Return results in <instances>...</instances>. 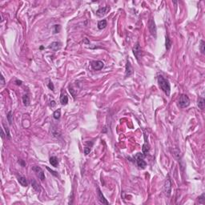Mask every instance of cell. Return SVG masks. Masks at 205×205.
<instances>
[{
  "mask_svg": "<svg viewBox=\"0 0 205 205\" xmlns=\"http://www.w3.org/2000/svg\"><path fill=\"white\" fill-rule=\"evenodd\" d=\"M204 46H205V43L204 41L201 40L200 42V46H199V49H200V51H201L202 54H204L205 52V49H204Z\"/></svg>",
  "mask_w": 205,
  "mask_h": 205,
  "instance_id": "cell-24",
  "label": "cell"
},
{
  "mask_svg": "<svg viewBox=\"0 0 205 205\" xmlns=\"http://www.w3.org/2000/svg\"><path fill=\"white\" fill-rule=\"evenodd\" d=\"M11 111H9L8 114H7V120H8V122L10 124L12 123V115H11Z\"/></svg>",
  "mask_w": 205,
  "mask_h": 205,
  "instance_id": "cell-25",
  "label": "cell"
},
{
  "mask_svg": "<svg viewBox=\"0 0 205 205\" xmlns=\"http://www.w3.org/2000/svg\"><path fill=\"white\" fill-rule=\"evenodd\" d=\"M60 102L62 105H67L68 102V97L66 94H63L60 97Z\"/></svg>",
  "mask_w": 205,
  "mask_h": 205,
  "instance_id": "cell-14",
  "label": "cell"
},
{
  "mask_svg": "<svg viewBox=\"0 0 205 205\" xmlns=\"http://www.w3.org/2000/svg\"><path fill=\"white\" fill-rule=\"evenodd\" d=\"M158 83L163 91L168 96L170 95V91H171V86H170L169 81L164 79L162 75H159L158 76Z\"/></svg>",
  "mask_w": 205,
  "mask_h": 205,
  "instance_id": "cell-1",
  "label": "cell"
},
{
  "mask_svg": "<svg viewBox=\"0 0 205 205\" xmlns=\"http://www.w3.org/2000/svg\"><path fill=\"white\" fill-rule=\"evenodd\" d=\"M133 53H134L135 56L136 57V59L139 60V58H140L141 55H142V50H141V47H140V46H139V43H137L136 45L134 46V48H133Z\"/></svg>",
  "mask_w": 205,
  "mask_h": 205,
  "instance_id": "cell-7",
  "label": "cell"
},
{
  "mask_svg": "<svg viewBox=\"0 0 205 205\" xmlns=\"http://www.w3.org/2000/svg\"><path fill=\"white\" fill-rule=\"evenodd\" d=\"M51 107H54L55 105V101H51Z\"/></svg>",
  "mask_w": 205,
  "mask_h": 205,
  "instance_id": "cell-34",
  "label": "cell"
},
{
  "mask_svg": "<svg viewBox=\"0 0 205 205\" xmlns=\"http://www.w3.org/2000/svg\"><path fill=\"white\" fill-rule=\"evenodd\" d=\"M164 193L167 196H170L171 195V180H170L169 177L167 179H166L164 183Z\"/></svg>",
  "mask_w": 205,
  "mask_h": 205,
  "instance_id": "cell-4",
  "label": "cell"
},
{
  "mask_svg": "<svg viewBox=\"0 0 205 205\" xmlns=\"http://www.w3.org/2000/svg\"><path fill=\"white\" fill-rule=\"evenodd\" d=\"M190 104V99L188 97V95H182L180 96L178 102V106L181 108H184L189 106Z\"/></svg>",
  "mask_w": 205,
  "mask_h": 205,
  "instance_id": "cell-3",
  "label": "cell"
},
{
  "mask_svg": "<svg viewBox=\"0 0 205 205\" xmlns=\"http://www.w3.org/2000/svg\"><path fill=\"white\" fill-rule=\"evenodd\" d=\"M3 127H4V128H5V130H6V136H7V137L9 139L11 138V135H10V131H9V129H8V127H6L5 125L3 124Z\"/></svg>",
  "mask_w": 205,
  "mask_h": 205,
  "instance_id": "cell-27",
  "label": "cell"
},
{
  "mask_svg": "<svg viewBox=\"0 0 205 205\" xmlns=\"http://www.w3.org/2000/svg\"><path fill=\"white\" fill-rule=\"evenodd\" d=\"M109 11H110V7H109V6H103V7L99 8V10L96 11V15L98 17H102V16L105 15Z\"/></svg>",
  "mask_w": 205,
  "mask_h": 205,
  "instance_id": "cell-8",
  "label": "cell"
},
{
  "mask_svg": "<svg viewBox=\"0 0 205 205\" xmlns=\"http://www.w3.org/2000/svg\"><path fill=\"white\" fill-rule=\"evenodd\" d=\"M15 83H16V84H18V85H21V84H22V81L16 80V81H15Z\"/></svg>",
  "mask_w": 205,
  "mask_h": 205,
  "instance_id": "cell-33",
  "label": "cell"
},
{
  "mask_svg": "<svg viewBox=\"0 0 205 205\" xmlns=\"http://www.w3.org/2000/svg\"><path fill=\"white\" fill-rule=\"evenodd\" d=\"M55 33H59V30H60V27H59V25H55Z\"/></svg>",
  "mask_w": 205,
  "mask_h": 205,
  "instance_id": "cell-30",
  "label": "cell"
},
{
  "mask_svg": "<svg viewBox=\"0 0 205 205\" xmlns=\"http://www.w3.org/2000/svg\"><path fill=\"white\" fill-rule=\"evenodd\" d=\"M107 27V21L105 19H102L101 21H99L98 23V28L99 30H102L104 29Z\"/></svg>",
  "mask_w": 205,
  "mask_h": 205,
  "instance_id": "cell-16",
  "label": "cell"
},
{
  "mask_svg": "<svg viewBox=\"0 0 205 205\" xmlns=\"http://www.w3.org/2000/svg\"><path fill=\"white\" fill-rule=\"evenodd\" d=\"M149 150H150V148H149V145H148V143H146L143 144V153L144 154V155H147V154H148V152H149Z\"/></svg>",
  "mask_w": 205,
  "mask_h": 205,
  "instance_id": "cell-20",
  "label": "cell"
},
{
  "mask_svg": "<svg viewBox=\"0 0 205 205\" xmlns=\"http://www.w3.org/2000/svg\"><path fill=\"white\" fill-rule=\"evenodd\" d=\"M46 169H47V170H48V171H50V172H51V174H52V175H54V176H58V174H57V172H55V171H53V170H51V169H50V168H49V167H46Z\"/></svg>",
  "mask_w": 205,
  "mask_h": 205,
  "instance_id": "cell-28",
  "label": "cell"
},
{
  "mask_svg": "<svg viewBox=\"0 0 205 205\" xmlns=\"http://www.w3.org/2000/svg\"><path fill=\"white\" fill-rule=\"evenodd\" d=\"M91 67L95 71H99L103 67V63L102 61H93L91 62Z\"/></svg>",
  "mask_w": 205,
  "mask_h": 205,
  "instance_id": "cell-9",
  "label": "cell"
},
{
  "mask_svg": "<svg viewBox=\"0 0 205 205\" xmlns=\"http://www.w3.org/2000/svg\"><path fill=\"white\" fill-rule=\"evenodd\" d=\"M60 115H61V110H60V109H58V110L55 111L54 114H53V116H54V118L55 120H59L60 118Z\"/></svg>",
  "mask_w": 205,
  "mask_h": 205,
  "instance_id": "cell-21",
  "label": "cell"
},
{
  "mask_svg": "<svg viewBox=\"0 0 205 205\" xmlns=\"http://www.w3.org/2000/svg\"><path fill=\"white\" fill-rule=\"evenodd\" d=\"M18 181L21 185L23 186V187H27V179H26L24 176H18Z\"/></svg>",
  "mask_w": 205,
  "mask_h": 205,
  "instance_id": "cell-13",
  "label": "cell"
},
{
  "mask_svg": "<svg viewBox=\"0 0 205 205\" xmlns=\"http://www.w3.org/2000/svg\"><path fill=\"white\" fill-rule=\"evenodd\" d=\"M50 164L52 165L53 167H57L58 164H59V161H58V159L55 156H52L50 158Z\"/></svg>",
  "mask_w": 205,
  "mask_h": 205,
  "instance_id": "cell-18",
  "label": "cell"
},
{
  "mask_svg": "<svg viewBox=\"0 0 205 205\" xmlns=\"http://www.w3.org/2000/svg\"><path fill=\"white\" fill-rule=\"evenodd\" d=\"M198 107H199V109L201 110H204V104H205V101H204V98H199L198 99Z\"/></svg>",
  "mask_w": 205,
  "mask_h": 205,
  "instance_id": "cell-17",
  "label": "cell"
},
{
  "mask_svg": "<svg viewBox=\"0 0 205 205\" xmlns=\"http://www.w3.org/2000/svg\"><path fill=\"white\" fill-rule=\"evenodd\" d=\"M31 185H32V188H33L37 192H39L41 191L40 185H39V183H37V181L35 180V179H31Z\"/></svg>",
  "mask_w": 205,
  "mask_h": 205,
  "instance_id": "cell-12",
  "label": "cell"
},
{
  "mask_svg": "<svg viewBox=\"0 0 205 205\" xmlns=\"http://www.w3.org/2000/svg\"><path fill=\"white\" fill-rule=\"evenodd\" d=\"M144 156H145V155H144L143 153H140V152L137 153L136 155V156H135V158H136V159L137 165H138V166L142 169L145 168L146 166H147L146 162L144 161V159H143Z\"/></svg>",
  "mask_w": 205,
  "mask_h": 205,
  "instance_id": "cell-2",
  "label": "cell"
},
{
  "mask_svg": "<svg viewBox=\"0 0 205 205\" xmlns=\"http://www.w3.org/2000/svg\"><path fill=\"white\" fill-rule=\"evenodd\" d=\"M1 137H2V139H4V137H5V134H4V132H3V129H2V131H1Z\"/></svg>",
  "mask_w": 205,
  "mask_h": 205,
  "instance_id": "cell-32",
  "label": "cell"
},
{
  "mask_svg": "<svg viewBox=\"0 0 205 205\" xmlns=\"http://www.w3.org/2000/svg\"><path fill=\"white\" fill-rule=\"evenodd\" d=\"M198 199H199V204H205V194L204 193H203Z\"/></svg>",
  "mask_w": 205,
  "mask_h": 205,
  "instance_id": "cell-23",
  "label": "cell"
},
{
  "mask_svg": "<svg viewBox=\"0 0 205 205\" xmlns=\"http://www.w3.org/2000/svg\"><path fill=\"white\" fill-rule=\"evenodd\" d=\"M32 170L35 172L37 176H39V178L41 179L42 181H43L45 179V175H44V171L42 170V168L39 166H34L32 167Z\"/></svg>",
  "mask_w": 205,
  "mask_h": 205,
  "instance_id": "cell-5",
  "label": "cell"
},
{
  "mask_svg": "<svg viewBox=\"0 0 205 205\" xmlns=\"http://www.w3.org/2000/svg\"><path fill=\"white\" fill-rule=\"evenodd\" d=\"M97 192H97L98 193V199H99V202L101 203V204H107V205H108V202L107 201V199H105L104 195H102V193L101 191H100L99 188H97Z\"/></svg>",
  "mask_w": 205,
  "mask_h": 205,
  "instance_id": "cell-10",
  "label": "cell"
},
{
  "mask_svg": "<svg viewBox=\"0 0 205 205\" xmlns=\"http://www.w3.org/2000/svg\"><path fill=\"white\" fill-rule=\"evenodd\" d=\"M133 74V68H132L131 63L130 62L127 61V64H126V74H125V76L126 77H129L131 76V74Z\"/></svg>",
  "mask_w": 205,
  "mask_h": 205,
  "instance_id": "cell-11",
  "label": "cell"
},
{
  "mask_svg": "<svg viewBox=\"0 0 205 205\" xmlns=\"http://www.w3.org/2000/svg\"><path fill=\"white\" fill-rule=\"evenodd\" d=\"M23 102L25 106H28L30 104V98L28 95H24L23 96Z\"/></svg>",
  "mask_w": 205,
  "mask_h": 205,
  "instance_id": "cell-19",
  "label": "cell"
},
{
  "mask_svg": "<svg viewBox=\"0 0 205 205\" xmlns=\"http://www.w3.org/2000/svg\"><path fill=\"white\" fill-rule=\"evenodd\" d=\"M148 25H149V31H150L151 34L155 38L156 37V27H155V23L152 18H151L150 21H149Z\"/></svg>",
  "mask_w": 205,
  "mask_h": 205,
  "instance_id": "cell-6",
  "label": "cell"
},
{
  "mask_svg": "<svg viewBox=\"0 0 205 205\" xmlns=\"http://www.w3.org/2000/svg\"><path fill=\"white\" fill-rule=\"evenodd\" d=\"M171 39H169L168 35H167L166 36V48H167V50H169V49L171 48Z\"/></svg>",
  "mask_w": 205,
  "mask_h": 205,
  "instance_id": "cell-22",
  "label": "cell"
},
{
  "mask_svg": "<svg viewBox=\"0 0 205 205\" xmlns=\"http://www.w3.org/2000/svg\"><path fill=\"white\" fill-rule=\"evenodd\" d=\"M4 84H5V80H4V77L2 75L1 76V85L3 86Z\"/></svg>",
  "mask_w": 205,
  "mask_h": 205,
  "instance_id": "cell-31",
  "label": "cell"
},
{
  "mask_svg": "<svg viewBox=\"0 0 205 205\" xmlns=\"http://www.w3.org/2000/svg\"><path fill=\"white\" fill-rule=\"evenodd\" d=\"M91 146H86L85 147V148H84V153H85V155H88V154L90 153V151H91Z\"/></svg>",
  "mask_w": 205,
  "mask_h": 205,
  "instance_id": "cell-26",
  "label": "cell"
},
{
  "mask_svg": "<svg viewBox=\"0 0 205 205\" xmlns=\"http://www.w3.org/2000/svg\"><path fill=\"white\" fill-rule=\"evenodd\" d=\"M60 46H61V43H58V42H54V43H52L51 44V46H49V47L51 48L54 51H56V50H58V49L60 48Z\"/></svg>",
  "mask_w": 205,
  "mask_h": 205,
  "instance_id": "cell-15",
  "label": "cell"
},
{
  "mask_svg": "<svg viewBox=\"0 0 205 205\" xmlns=\"http://www.w3.org/2000/svg\"><path fill=\"white\" fill-rule=\"evenodd\" d=\"M48 87L50 88L51 90H54V85H53V83H52V82H51V81H50V82H49V83H48Z\"/></svg>",
  "mask_w": 205,
  "mask_h": 205,
  "instance_id": "cell-29",
  "label": "cell"
}]
</instances>
